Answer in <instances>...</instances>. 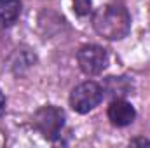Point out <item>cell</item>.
Instances as JSON below:
<instances>
[{
  "instance_id": "cell-1",
  "label": "cell",
  "mask_w": 150,
  "mask_h": 148,
  "mask_svg": "<svg viewBox=\"0 0 150 148\" xmlns=\"http://www.w3.org/2000/svg\"><path fill=\"white\" fill-rule=\"evenodd\" d=\"M93 28L107 40H122L131 32V16L122 2H108L93 14Z\"/></svg>"
},
{
  "instance_id": "cell-6",
  "label": "cell",
  "mask_w": 150,
  "mask_h": 148,
  "mask_svg": "<svg viewBox=\"0 0 150 148\" xmlns=\"http://www.w3.org/2000/svg\"><path fill=\"white\" fill-rule=\"evenodd\" d=\"M103 87V92L105 96H110L112 99L117 98H127L133 94L134 91V85H133V80L129 77H124V75H110L103 80L101 84Z\"/></svg>"
},
{
  "instance_id": "cell-3",
  "label": "cell",
  "mask_w": 150,
  "mask_h": 148,
  "mask_svg": "<svg viewBox=\"0 0 150 148\" xmlns=\"http://www.w3.org/2000/svg\"><path fill=\"white\" fill-rule=\"evenodd\" d=\"M103 98H105V92H103L101 84H98L94 80H87L72 89L70 106L74 111L84 115V113H89L91 110H94L103 101Z\"/></svg>"
},
{
  "instance_id": "cell-7",
  "label": "cell",
  "mask_w": 150,
  "mask_h": 148,
  "mask_svg": "<svg viewBox=\"0 0 150 148\" xmlns=\"http://www.w3.org/2000/svg\"><path fill=\"white\" fill-rule=\"evenodd\" d=\"M21 0H0V28L12 26L21 14Z\"/></svg>"
},
{
  "instance_id": "cell-5",
  "label": "cell",
  "mask_w": 150,
  "mask_h": 148,
  "mask_svg": "<svg viewBox=\"0 0 150 148\" xmlns=\"http://www.w3.org/2000/svg\"><path fill=\"white\" fill-rule=\"evenodd\" d=\"M107 115H108V120H110L112 125H115V127H126V125H129V124L134 122L136 110L124 98H117V99L110 101Z\"/></svg>"
},
{
  "instance_id": "cell-8",
  "label": "cell",
  "mask_w": 150,
  "mask_h": 148,
  "mask_svg": "<svg viewBox=\"0 0 150 148\" xmlns=\"http://www.w3.org/2000/svg\"><path fill=\"white\" fill-rule=\"evenodd\" d=\"M72 7H74V12L79 18H86L93 11V0H74Z\"/></svg>"
},
{
  "instance_id": "cell-4",
  "label": "cell",
  "mask_w": 150,
  "mask_h": 148,
  "mask_svg": "<svg viewBox=\"0 0 150 148\" xmlns=\"http://www.w3.org/2000/svg\"><path fill=\"white\" fill-rule=\"evenodd\" d=\"M77 63L82 73L86 75H100L108 66V52L101 45L86 44L77 52Z\"/></svg>"
},
{
  "instance_id": "cell-2",
  "label": "cell",
  "mask_w": 150,
  "mask_h": 148,
  "mask_svg": "<svg viewBox=\"0 0 150 148\" xmlns=\"http://www.w3.org/2000/svg\"><path fill=\"white\" fill-rule=\"evenodd\" d=\"M32 125L45 140L56 141L65 127V111L52 105L40 106L32 117Z\"/></svg>"
},
{
  "instance_id": "cell-9",
  "label": "cell",
  "mask_w": 150,
  "mask_h": 148,
  "mask_svg": "<svg viewBox=\"0 0 150 148\" xmlns=\"http://www.w3.org/2000/svg\"><path fill=\"white\" fill-rule=\"evenodd\" d=\"M129 145L131 147H150V140H147V138H134V140L129 141Z\"/></svg>"
},
{
  "instance_id": "cell-10",
  "label": "cell",
  "mask_w": 150,
  "mask_h": 148,
  "mask_svg": "<svg viewBox=\"0 0 150 148\" xmlns=\"http://www.w3.org/2000/svg\"><path fill=\"white\" fill-rule=\"evenodd\" d=\"M5 103H7V101H5V96H4V92L0 91V117L5 113Z\"/></svg>"
}]
</instances>
